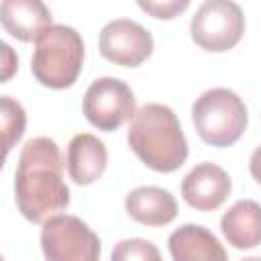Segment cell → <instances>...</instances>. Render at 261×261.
I'll use <instances>...</instances> for the list:
<instances>
[{"instance_id": "5b68a950", "label": "cell", "mask_w": 261, "mask_h": 261, "mask_svg": "<svg viewBox=\"0 0 261 261\" xmlns=\"http://www.w3.org/2000/svg\"><path fill=\"white\" fill-rule=\"evenodd\" d=\"M41 249L49 261H96L102 253L98 234L71 214H55L43 222Z\"/></svg>"}, {"instance_id": "4fadbf2b", "label": "cell", "mask_w": 261, "mask_h": 261, "mask_svg": "<svg viewBox=\"0 0 261 261\" xmlns=\"http://www.w3.org/2000/svg\"><path fill=\"white\" fill-rule=\"evenodd\" d=\"M169 253L175 261H224L220 241L202 224H184L169 234Z\"/></svg>"}, {"instance_id": "9a60e30c", "label": "cell", "mask_w": 261, "mask_h": 261, "mask_svg": "<svg viewBox=\"0 0 261 261\" xmlns=\"http://www.w3.org/2000/svg\"><path fill=\"white\" fill-rule=\"evenodd\" d=\"M0 116H2V147H4V159L10 153L12 145L22 137L27 126V114L20 102H16L10 96L0 98Z\"/></svg>"}, {"instance_id": "5bb4252c", "label": "cell", "mask_w": 261, "mask_h": 261, "mask_svg": "<svg viewBox=\"0 0 261 261\" xmlns=\"http://www.w3.org/2000/svg\"><path fill=\"white\" fill-rule=\"evenodd\" d=\"M220 228L228 245L239 251L261 245V206L255 200L234 202L222 214Z\"/></svg>"}, {"instance_id": "277c9868", "label": "cell", "mask_w": 261, "mask_h": 261, "mask_svg": "<svg viewBox=\"0 0 261 261\" xmlns=\"http://www.w3.org/2000/svg\"><path fill=\"white\" fill-rule=\"evenodd\" d=\"M192 120L206 145L230 147L247 128V106L232 90L212 88L194 102Z\"/></svg>"}, {"instance_id": "e0dca14e", "label": "cell", "mask_w": 261, "mask_h": 261, "mask_svg": "<svg viewBox=\"0 0 261 261\" xmlns=\"http://www.w3.org/2000/svg\"><path fill=\"white\" fill-rule=\"evenodd\" d=\"M190 2L192 0H137L143 12L159 20H171L179 16L181 12H186Z\"/></svg>"}, {"instance_id": "8fae6325", "label": "cell", "mask_w": 261, "mask_h": 261, "mask_svg": "<svg viewBox=\"0 0 261 261\" xmlns=\"http://www.w3.org/2000/svg\"><path fill=\"white\" fill-rule=\"evenodd\" d=\"M65 163H67V173L73 179V184L90 186L106 169V163H108L106 145L90 133H80L67 145Z\"/></svg>"}, {"instance_id": "52a82bcc", "label": "cell", "mask_w": 261, "mask_h": 261, "mask_svg": "<svg viewBox=\"0 0 261 261\" xmlns=\"http://www.w3.org/2000/svg\"><path fill=\"white\" fill-rule=\"evenodd\" d=\"M84 114L92 126L112 133L137 114L130 86L118 77H98L84 94Z\"/></svg>"}, {"instance_id": "3957f363", "label": "cell", "mask_w": 261, "mask_h": 261, "mask_svg": "<svg viewBox=\"0 0 261 261\" xmlns=\"http://www.w3.org/2000/svg\"><path fill=\"white\" fill-rule=\"evenodd\" d=\"M84 65L82 35L67 24H51L35 41L31 71L35 80L53 90H65L75 84Z\"/></svg>"}, {"instance_id": "ac0fdd59", "label": "cell", "mask_w": 261, "mask_h": 261, "mask_svg": "<svg viewBox=\"0 0 261 261\" xmlns=\"http://www.w3.org/2000/svg\"><path fill=\"white\" fill-rule=\"evenodd\" d=\"M16 67H18V57L14 55L8 43H2V82H8L10 75L16 71Z\"/></svg>"}, {"instance_id": "30bf717a", "label": "cell", "mask_w": 261, "mask_h": 261, "mask_svg": "<svg viewBox=\"0 0 261 261\" xmlns=\"http://www.w3.org/2000/svg\"><path fill=\"white\" fill-rule=\"evenodd\" d=\"M0 20L10 37L33 43L51 27V10L43 0H2Z\"/></svg>"}, {"instance_id": "2e32d148", "label": "cell", "mask_w": 261, "mask_h": 261, "mask_svg": "<svg viewBox=\"0 0 261 261\" xmlns=\"http://www.w3.org/2000/svg\"><path fill=\"white\" fill-rule=\"evenodd\" d=\"M159 251L151 241L145 239H126L120 241L112 251V261H159Z\"/></svg>"}, {"instance_id": "7a4b0ae2", "label": "cell", "mask_w": 261, "mask_h": 261, "mask_svg": "<svg viewBox=\"0 0 261 261\" xmlns=\"http://www.w3.org/2000/svg\"><path fill=\"white\" fill-rule=\"evenodd\" d=\"M133 153L153 171L171 173L188 159V141L175 112L165 104H145L130 118L126 133Z\"/></svg>"}, {"instance_id": "d6986e66", "label": "cell", "mask_w": 261, "mask_h": 261, "mask_svg": "<svg viewBox=\"0 0 261 261\" xmlns=\"http://www.w3.org/2000/svg\"><path fill=\"white\" fill-rule=\"evenodd\" d=\"M249 171H251V175H253V179L257 181V184H261V145L253 151V155H251V161H249Z\"/></svg>"}, {"instance_id": "7c38bea8", "label": "cell", "mask_w": 261, "mask_h": 261, "mask_svg": "<svg viewBox=\"0 0 261 261\" xmlns=\"http://www.w3.org/2000/svg\"><path fill=\"white\" fill-rule=\"evenodd\" d=\"M126 214L145 226H165L177 216V202L171 192L157 186L135 188L124 200Z\"/></svg>"}, {"instance_id": "8992f818", "label": "cell", "mask_w": 261, "mask_h": 261, "mask_svg": "<svg viewBox=\"0 0 261 261\" xmlns=\"http://www.w3.org/2000/svg\"><path fill=\"white\" fill-rule=\"evenodd\" d=\"M198 47L212 53L232 49L245 33V14L234 0H206L190 24Z\"/></svg>"}, {"instance_id": "6da1fadb", "label": "cell", "mask_w": 261, "mask_h": 261, "mask_svg": "<svg viewBox=\"0 0 261 261\" xmlns=\"http://www.w3.org/2000/svg\"><path fill=\"white\" fill-rule=\"evenodd\" d=\"M14 200L18 212L43 224L69 206V188L63 181V157L49 137L24 143L14 171Z\"/></svg>"}, {"instance_id": "9c48e42d", "label": "cell", "mask_w": 261, "mask_h": 261, "mask_svg": "<svg viewBox=\"0 0 261 261\" xmlns=\"http://www.w3.org/2000/svg\"><path fill=\"white\" fill-rule=\"evenodd\" d=\"M232 181L228 173L210 161L198 163L181 181V196L184 200L202 212H210L220 208L226 198L230 196Z\"/></svg>"}, {"instance_id": "ba28073f", "label": "cell", "mask_w": 261, "mask_h": 261, "mask_svg": "<svg viewBox=\"0 0 261 261\" xmlns=\"http://www.w3.org/2000/svg\"><path fill=\"white\" fill-rule=\"evenodd\" d=\"M98 47L104 59L122 67H137L153 53L151 33L130 18L110 20L98 37Z\"/></svg>"}]
</instances>
